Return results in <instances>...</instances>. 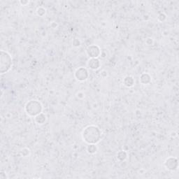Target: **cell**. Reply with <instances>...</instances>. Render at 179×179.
I'll use <instances>...</instances> for the list:
<instances>
[{
    "label": "cell",
    "instance_id": "obj_1",
    "mask_svg": "<svg viewBox=\"0 0 179 179\" xmlns=\"http://www.w3.org/2000/svg\"><path fill=\"white\" fill-rule=\"evenodd\" d=\"M102 132L99 129L94 125H90L83 130V139L88 144H96L101 139Z\"/></svg>",
    "mask_w": 179,
    "mask_h": 179
},
{
    "label": "cell",
    "instance_id": "obj_2",
    "mask_svg": "<svg viewBox=\"0 0 179 179\" xmlns=\"http://www.w3.org/2000/svg\"><path fill=\"white\" fill-rule=\"evenodd\" d=\"M42 105L36 100H31L27 103L25 106L26 113L30 116H36L42 111Z\"/></svg>",
    "mask_w": 179,
    "mask_h": 179
},
{
    "label": "cell",
    "instance_id": "obj_3",
    "mask_svg": "<svg viewBox=\"0 0 179 179\" xmlns=\"http://www.w3.org/2000/svg\"><path fill=\"white\" fill-rule=\"evenodd\" d=\"M12 67V58L7 52L1 51V73H4L9 72Z\"/></svg>",
    "mask_w": 179,
    "mask_h": 179
},
{
    "label": "cell",
    "instance_id": "obj_4",
    "mask_svg": "<svg viewBox=\"0 0 179 179\" xmlns=\"http://www.w3.org/2000/svg\"><path fill=\"white\" fill-rule=\"evenodd\" d=\"M86 52L90 58H97L101 53V50L99 46H95V45H92L90 46H88Z\"/></svg>",
    "mask_w": 179,
    "mask_h": 179
},
{
    "label": "cell",
    "instance_id": "obj_5",
    "mask_svg": "<svg viewBox=\"0 0 179 179\" xmlns=\"http://www.w3.org/2000/svg\"><path fill=\"white\" fill-rule=\"evenodd\" d=\"M166 169L169 171H175L178 169V160L175 157H169L164 162Z\"/></svg>",
    "mask_w": 179,
    "mask_h": 179
},
{
    "label": "cell",
    "instance_id": "obj_6",
    "mask_svg": "<svg viewBox=\"0 0 179 179\" xmlns=\"http://www.w3.org/2000/svg\"><path fill=\"white\" fill-rule=\"evenodd\" d=\"M75 76L76 79L80 81H85L88 77V72L85 68L81 67L78 69L75 72Z\"/></svg>",
    "mask_w": 179,
    "mask_h": 179
},
{
    "label": "cell",
    "instance_id": "obj_7",
    "mask_svg": "<svg viewBox=\"0 0 179 179\" xmlns=\"http://www.w3.org/2000/svg\"><path fill=\"white\" fill-rule=\"evenodd\" d=\"M88 65L90 69L93 70L98 69L100 67L99 60L97 58H90L88 62Z\"/></svg>",
    "mask_w": 179,
    "mask_h": 179
},
{
    "label": "cell",
    "instance_id": "obj_8",
    "mask_svg": "<svg viewBox=\"0 0 179 179\" xmlns=\"http://www.w3.org/2000/svg\"><path fill=\"white\" fill-rule=\"evenodd\" d=\"M151 81V76H149L148 73H143L140 77V82L144 84V85H147Z\"/></svg>",
    "mask_w": 179,
    "mask_h": 179
},
{
    "label": "cell",
    "instance_id": "obj_9",
    "mask_svg": "<svg viewBox=\"0 0 179 179\" xmlns=\"http://www.w3.org/2000/svg\"><path fill=\"white\" fill-rule=\"evenodd\" d=\"M46 115L42 114V113H41L40 114L37 115L36 116H35L36 123L39 125H43L44 123L46 122Z\"/></svg>",
    "mask_w": 179,
    "mask_h": 179
},
{
    "label": "cell",
    "instance_id": "obj_10",
    "mask_svg": "<svg viewBox=\"0 0 179 179\" xmlns=\"http://www.w3.org/2000/svg\"><path fill=\"white\" fill-rule=\"evenodd\" d=\"M124 85L127 87H131L134 84V80L131 76H126L123 81Z\"/></svg>",
    "mask_w": 179,
    "mask_h": 179
},
{
    "label": "cell",
    "instance_id": "obj_11",
    "mask_svg": "<svg viewBox=\"0 0 179 179\" xmlns=\"http://www.w3.org/2000/svg\"><path fill=\"white\" fill-rule=\"evenodd\" d=\"M87 151L90 154L95 153L97 151V146H95V144H89L88 148H87Z\"/></svg>",
    "mask_w": 179,
    "mask_h": 179
},
{
    "label": "cell",
    "instance_id": "obj_12",
    "mask_svg": "<svg viewBox=\"0 0 179 179\" xmlns=\"http://www.w3.org/2000/svg\"><path fill=\"white\" fill-rule=\"evenodd\" d=\"M117 157L120 160H121V161H123V160H125L126 159V157H127V153L124 151H120L118 152Z\"/></svg>",
    "mask_w": 179,
    "mask_h": 179
},
{
    "label": "cell",
    "instance_id": "obj_13",
    "mask_svg": "<svg viewBox=\"0 0 179 179\" xmlns=\"http://www.w3.org/2000/svg\"><path fill=\"white\" fill-rule=\"evenodd\" d=\"M36 12H37V14L39 15V16H43V15L46 14V9L42 7H40L37 9V11Z\"/></svg>",
    "mask_w": 179,
    "mask_h": 179
}]
</instances>
